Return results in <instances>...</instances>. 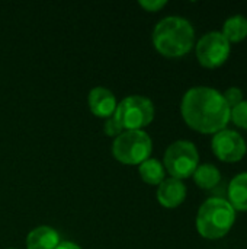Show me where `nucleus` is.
Instances as JSON below:
<instances>
[{
	"label": "nucleus",
	"instance_id": "f257e3e1",
	"mask_svg": "<svg viewBox=\"0 0 247 249\" xmlns=\"http://www.w3.org/2000/svg\"><path fill=\"white\" fill-rule=\"evenodd\" d=\"M183 121L201 134H217L230 121V108L223 93L207 86L189 89L181 104Z\"/></svg>",
	"mask_w": 247,
	"mask_h": 249
},
{
	"label": "nucleus",
	"instance_id": "f03ea898",
	"mask_svg": "<svg viewBox=\"0 0 247 249\" xmlns=\"http://www.w3.org/2000/svg\"><path fill=\"white\" fill-rule=\"evenodd\" d=\"M194 26L189 20L181 16L162 19L153 31V44L156 50L167 58L186 55L194 48Z\"/></svg>",
	"mask_w": 247,
	"mask_h": 249
},
{
	"label": "nucleus",
	"instance_id": "7ed1b4c3",
	"mask_svg": "<svg viewBox=\"0 0 247 249\" xmlns=\"http://www.w3.org/2000/svg\"><path fill=\"white\" fill-rule=\"evenodd\" d=\"M236 222V210L224 198H208L197 214L198 233L210 241L224 238Z\"/></svg>",
	"mask_w": 247,
	"mask_h": 249
},
{
	"label": "nucleus",
	"instance_id": "20e7f679",
	"mask_svg": "<svg viewBox=\"0 0 247 249\" xmlns=\"http://www.w3.org/2000/svg\"><path fill=\"white\" fill-rule=\"evenodd\" d=\"M151 150L153 142L143 130L124 131L112 144V155L122 165H141L150 158Z\"/></svg>",
	"mask_w": 247,
	"mask_h": 249
},
{
	"label": "nucleus",
	"instance_id": "39448f33",
	"mask_svg": "<svg viewBox=\"0 0 247 249\" xmlns=\"http://www.w3.org/2000/svg\"><path fill=\"white\" fill-rule=\"evenodd\" d=\"M124 131H135L147 127L154 118V105L144 96H128L122 99L114 112Z\"/></svg>",
	"mask_w": 247,
	"mask_h": 249
},
{
	"label": "nucleus",
	"instance_id": "423d86ee",
	"mask_svg": "<svg viewBox=\"0 0 247 249\" xmlns=\"http://www.w3.org/2000/svg\"><path fill=\"white\" fill-rule=\"evenodd\" d=\"M199 163L198 149L194 143L188 140H178L172 143L163 159V166L169 172L170 178L185 179L194 175Z\"/></svg>",
	"mask_w": 247,
	"mask_h": 249
},
{
	"label": "nucleus",
	"instance_id": "0eeeda50",
	"mask_svg": "<svg viewBox=\"0 0 247 249\" xmlns=\"http://www.w3.org/2000/svg\"><path fill=\"white\" fill-rule=\"evenodd\" d=\"M197 58L199 64L205 69L221 67L230 57L231 45L218 31H211L205 34L195 47Z\"/></svg>",
	"mask_w": 247,
	"mask_h": 249
},
{
	"label": "nucleus",
	"instance_id": "6e6552de",
	"mask_svg": "<svg viewBox=\"0 0 247 249\" xmlns=\"http://www.w3.org/2000/svg\"><path fill=\"white\" fill-rule=\"evenodd\" d=\"M213 153L223 162L234 163L245 158L247 144L240 133L234 130H221L214 134L211 142Z\"/></svg>",
	"mask_w": 247,
	"mask_h": 249
},
{
	"label": "nucleus",
	"instance_id": "1a4fd4ad",
	"mask_svg": "<svg viewBox=\"0 0 247 249\" xmlns=\"http://www.w3.org/2000/svg\"><path fill=\"white\" fill-rule=\"evenodd\" d=\"M186 198V187L182 181L175 178H165L157 188V200L166 209L179 207Z\"/></svg>",
	"mask_w": 247,
	"mask_h": 249
},
{
	"label": "nucleus",
	"instance_id": "9d476101",
	"mask_svg": "<svg viewBox=\"0 0 247 249\" xmlns=\"http://www.w3.org/2000/svg\"><path fill=\"white\" fill-rule=\"evenodd\" d=\"M115 95L106 88H95L89 93V108L90 112L99 118H109L116 109Z\"/></svg>",
	"mask_w": 247,
	"mask_h": 249
},
{
	"label": "nucleus",
	"instance_id": "9b49d317",
	"mask_svg": "<svg viewBox=\"0 0 247 249\" xmlns=\"http://www.w3.org/2000/svg\"><path fill=\"white\" fill-rule=\"evenodd\" d=\"M60 245L58 233L48 226H39L29 232L26 238L28 249H55Z\"/></svg>",
	"mask_w": 247,
	"mask_h": 249
},
{
	"label": "nucleus",
	"instance_id": "f8f14e48",
	"mask_svg": "<svg viewBox=\"0 0 247 249\" xmlns=\"http://www.w3.org/2000/svg\"><path fill=\"white\" fill-rule=\"evenodd\" d=\"M229 203L236 212H247V172L236 175L230 181Z\"/></svg>",
	"mask_w": 247,
	"mask_h": 249
},
{
	"label": "nucleus",
	"instance_id": "ddd939ff",
	"mask_svg": "<svg viewBox=\"0 0 247 249\" xmlns=\"http://www.w3.org/2000/svg\"><path fill=\"white\" fill-rule=\"evenodd\" d=\"M194 181L201 190H213L221 181L220 169L213 163L198 165V168L194 172Z\"/></svg>",
	"mask_w": 247,
	"mask_h": 249
},
{
	"label": "nucleus",
	"instance_id": "4468645a",
	"mask_svg": "<svg viewBox=\"0 0 247 249\" xmlns=\"http://www.w3.org/2000/svg\"><path fill=\"white\" fill-rule=\"evenodd\" d=\"M223 36L231 44V42H240L247 38V18L242 15H236L229 18L224 22L223 31H221Z\"/></svg>",
	"mask_w": 247,
	"mask_h": 249
},
{
	"label": "nucleus",
	"instance_id": "2eb2a0df",
	"mask_svg": "<svg viewBox=\"0 0 247 249\" xmlns=\"http://www.w3.org/2000/svg\"><path fill=\"white\" fill-rule=\"evenodd\" d=\"M138 174L148 185H160L165 181V166L157 159L144 160L138 168Z\"/></svg>",
	"mask_w": 247,
	"mask_h": 249
},
{
	"label": "nucleus",
	"instance_id": "dca6fc26",
	"mask_svg": "<svg viewBox=\"0 0 247 249\" xmlns=\"http://www.w3.org/2000/svg\"><path fill=\"white\" fill-rule=\"evenodd\" d=\"M230 120L240 128L247 130V101L240 102L230 109Z\"/></svg>",
	"mask_w": 247,
	"mask_h": 249
},
{
	"label": "nucleus",
	"instance_id": "f3484780",
	"mask_svg": "<svg viewBox=\"0 0 247 249\" xmlns=\"http://www.w3.org/2000/svg\"><path fill=\"white\" fill-rule=\"evenodd\" d=\"M223 98L226 101V104L229 105V108H234L236 105H239L240 102H243V92L242 89L239 88H229L224 93H223Z\"/></svg>",
	"mask_w": 247,
	"mask_h": 249
},
{
	"label": "nucleus",
	"instance_id": "a211bd4d",
	"mask_svg": "<svg viewBox=\"0 0 247 249\" xmlns=\"http://www.w3.org/2000/svg\"><path fill=\"white\" fill-rule=\"evenodd\" d=\"M103 130H105V134H106V136H109V137H115V139H116L119 134H122V133H124L122 127L119 125V123L116 121V118H115L114 115H112V117H109V118L106 120Z\"/></svg>",
	"mask_w": 247,
	"mask_h": 249
},
{
	"label": "nucleus",
	"instance_id": "6ab92c4d",
	"mask_svg": "<svg viewBox=\"0 0 247 249\" xmlns=\"http://www.w3.org/2000/svg\"><path fill=\"white\" fill-rule=\"evenodd\" d=\"M143 9H146L147 12H159L162 7H165L167 4V1L165 0H147V1H140L138 3Z\"/></svg>",
	"mask_w": 247,
	"mask_h": 249
},
{
	"label": "nucleus",
	"instance_id": "aec40b11",
	"mask_svg": "<svg viewBox=\"0 0 247 249\" xmlns=\"http://www.w3.org/2000/svg\"><path fill=\"white\" fill-rule=\"evenodd\" d=\"M55 249H82L79 245L73 244V242H60V245Z\"/></svg>",
	"mask_w": 247,
	"mask_h": 249
},
{
	"label": "nucleus",
	"instance_id": "412c9836",
	"mask_svg": "<svg viewBox=\"0 0 247 249\" xmlns=\"http://www.w3.org/2000/svg\"><path fill=\"white\" fill-rule=\"evenodd\" d=\"M10 249H12V248H10Z\"/></svg>",
	"mask_w": 247,
	"mask_h": 249
}]
</instances>
